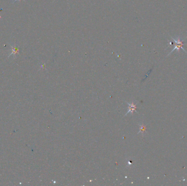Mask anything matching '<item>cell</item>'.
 Segmentation results:
<instances>
[{
  "label": "cell",
  "mask_w": 187,
  "mask_h": 186,
  "mask_svg": "<svg viewBox=\"0 0 187 186\" xmlns=\"http://www.w3.org/2000/svg\"><path fill=\"white\" fill-rule=\"evenodd\" d=\"M171 38H172V39H173V40L174 41V42L176 43V46L174 47V48L172 49V50L171 51V52H170V53L168 55H170V54H171L173 52V51H174L175 50H177V51H179L180 48L182 49L183 51H184V52H185V50L184 49V48L183 47L184 44H183V41H181L179 37H178L177 39H175V38H174L173 37H171Z\"/></svg>",
  "instance_id": "cell-1"
},
{
  "label": "cell",
  "mask_w": 187,
  "mask_h": 186,
  "mask_svg": "<svg viewBox=\"0 0 187 186\" xmlns=\"http://www.w3.org/2000/svg\"><path fill=\"white\" fill-rule=\"evenodd\" d=\"M11 48H12V53L9 55L8 57H10V56H14V57L16 56V54H18L19 53V49L18 47H16V46H11Z\"/></svg>",
  "instance_id": "cell-2"
},
{
  "label": "cell",
  "mask_w": 187,
  "mask_h": 186,
  "mask_svg": "<svg viewBox=\"0 0 187 186\" xmlns=\"http://www.w3.org/2000/svg\"><path fill=\"white\" fill-rule=\"evenodd\" d=\"M21 1V0H15V1Z\"/></svg>",
  "instance_id": "cell-3"
}]
</instances>
